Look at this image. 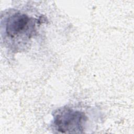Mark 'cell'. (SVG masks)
I'll use <instances>...</instances> for the list:
<instances>
[{
    "label": "cell",
    "mask_w": 134,
    "mask_h": 134,
    "mask_svg": "<svg viewBox=\"0 0 134 134\" xmlns=\"http://www.w3.org/2000/svg\"><path fill=\"white\" fill-rule=\"evenodd\" d=\"M86 120L87 118L83 113L63 108L55 113L52 126L59 133H83Z\"/></svg>",
    "instance_id": "2"
},
{
    "label": "cell",
    "mask_w": 134,
    "mask_h": 134,
    "mask_svg": "<svg viewBox=\"0 0 134 134\" xmlns=\"http://www.w3.org/2000/svg\"><path fill=\"white\" fill-rule=\"evenodd\" d=\"M35 19L20 12L10 14L5 21L6 38L11 41L23 42L30 39L35 31Z\"/></svg>",
    "instance_id": "1"
}]
</instances>
